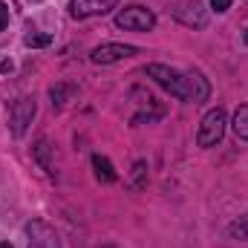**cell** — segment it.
Wrapping results in <instances>:
<instances>
[{
    "instance_id": "obj_1",
    "label": "cell",
    "mask_w": 248,
    "mask_h": 248,
    "mask_svg": "<svg viewBox=\"0 0 248 248\" xmlns=\"http://www.w3.org/2000/svg\"><path fill=\"white\" fill-rule=\"evenodd\" d=\"M144 72H147L159 87H165L170 95H176V98H182V101H190V81H187V75L170 69V66H165V63H147Z\"/></svg>"
},
{
    "instance_id": "obj_2",
    "label": "cell",
    "mask_w": 248,
    "mask_h": 248,
    "mask_svg": "<svg viewBox=\"0 0 248 248\" xmlns=\"http://www.w3.org/2000/svg\"><path fill=\"white\" fill-rule=\"evenodd\" d=\"M225 110L222 107H217V110H208L205 113V119L199 124V136H196V141H199V147H214V144H219L222 141V136H225Z\"/></svg>"
},
{
    "instance_id": "obj_3",
    "label": "cell",
    "mask_w": 248,
    "mask_h": 248,
    "mask_svg": "<svg viewBox=\"0 0 248 248\" xmlns=\"http://www.w3.org/2000/svg\"><path fill=\"white\" fill-rule=\"evenodd\" d=\"M116 26L130 29V32H150L156 26V15L144 6H130V9L116 15Z\"/></svg>"
},
{
    "instance_id": "obj_4",
    "label": "cell",
    "mask_w": 248,
    "mask_h": 248,
    "mask_svg": "<svg viewBox=\"0 0 248 248\" xmlns=\"http://www.w3.org/2000/svg\"><path fill=\"white\" fill-rule=\"evenodd\" d=\"M119 0H69V15L75 20L84 17H95V15H107L110 9H116Z\"/></svg>"
},
{
    "instance_id": "obj_5",
    "label": "cell",
    "mask_w": 248,
    "mask_h": 248,
    "mask_svg": "<svg viewBox=\"0 0 248 248\" xmlns=\"http://www.w3.org/2000/svg\"><path fill=\"white\" fill-rule=\"evenodd\" d=\"M139 55L136 46H127V44H101L93 49V63H116V61H124V58H133Z\"/></svg>"
},
{
    "instance_id": "obj_6",
    "label": "cell",
    "mask_w": 248,
    "mask_h": 248,
    "mask_svg": "<svg viewBox=\"0 0 248 248\" xmlns=\"http://www.w3.org/2000/svg\"><path fill=\"white\" fill-rule=\"evenodd\" d=\"M26 234H29V248H61L58 234H55L46 222H41V219L29 222V225H26Z\"/></svg>"
},
{
    "instance_id": "obj_7",
    "label": "cell",
    "mask_w": 248,
    "mask_h": 248,
    "mask_svg": "<svg viewBox=\"0 0 248 248\" xmlns=\"http://www.w3.org/2000/svg\"><path fill=\"white\" fill-rule=\"evenodd\" d=\"M176 6H182V9H173V15L185 23V26H205V9H202V3L199 0H176Z\"/></svg>"
},
{
    "instance_id": "obj_8",
    "label": "cell",
    "mask_w": 248,
    "mask_h": 248,
    "mask_svg": "<svg viewBox=\"0 0 248 248\" xmlns=\"http://www.w3.org/2000/svg\"><path fill=\"white\" fill-rule=\"evenodd\" d=\"M32 116H35V98H20L12 107V130H15V136L26 133V124H32Z\"/></svg>"
},
{
    "instance_id": "obj_9",
    "label": "cell",
    "mask_w": 248,
    "mask_h": 248,
    "mask_svg": "<svg viewBox=\"0 0 248 248\" xmlns=\"http://www.w3.org/2000/svg\"><path fill=\"white\" fill-rule=\"evenodd\" d=\"M187 81H190V101H193V104L205 101V98H208V93H211L208 81H205L199 72H187Z\"/></svg>"
},
{
    "instance_id": "obj_10",
    "label": "cell",
    "mask_w": 248,
    "mask_h": 248,
    "mask_svg": "<svg viewBox=\"0 0 248 248\" xmlns=\"http://www.w3.org/2000/svg\"><path fill=\"white\" fill-rule=\"evenodd\" d=\"M93 170H95V179L98 182H104V185H110V182H116V170H113V165H110V159H104V156H93Z\"/></svg>"
},
{
    "instance_id": "obj_11",
    "label": "cell",
    "mask_w": 248,
    "mask_h": 248,
    "mask_svg": "<svg viewBox=\"0 0 248 248\" xmlns=\"http://www.w3.org/2000/svg\"><path fill=\"white\" fill-rule=\"evenodd\" d=\"M234 133L240 136V139H246L248 141V104H240L237 107V113H234Z\"/></svg>"
},
{
    "instance_id": "obj_12",
    "label": "cell",
    "mask_w": 248,
    "mask_h": 248,
    "mask_svg": "<svg viewBox=\"0 0 248 248\" xmlns=\"http://www.w3.org/2000/svg\"><path fill=\"white\" fill-rule=\"evenodd\" d=\"M228 237H234V240H248V214L228 225Z\"/></svg>"
},
{
    "instance_id": "obj_13",
    "label": "cell",
    "mask_w": 248,
    "mask_h": 248,
    "mask_svg": "<svg viewBox=\"0 0 248 248\" xmlns=\"http://www.w3.org/2000/svg\"><path fill=\"white\" fill-rule=\"evenodd\" d=\"M72 93H75L72 87H52V104H58V107L66 104V98H69Z\"/></svg>"
},
{
    "instance_id": "obj_14",
    "label": "cell",
    "mask_w": 248,
    "mask_h": 248,
    "mask_svg": "<svg viewBox=\"0 0 248 248\" xmlns=\"http://www.w3.org/2000/svg\"><path fill=\"white\" fill-rule=\"evenodd\" d=\"M35 153H38V162L44 165V170H49V159H46V153H49V141H46V139H41V141H38Z\"/></svg>"
},
{
    "instance_id": "obj_15",
    "label": "cell",
    "mask_w": 248,
    "mask_h": 248,
    "mask_svg": "<svg viewBox=\"0 0 248 248\" xmlns=\"http://www.w3.org/2000/svg\"><path fill=\"white\" fill-rule=\"evenodd\" d=\"M23 44H26V46H49L52 38H49V35H26Z\"/></svg>"
},
{
    "instance_id": "obj_16",
    "label": "cell",
    "mask_w": 248,
    "mask_h": 248,
    "mask_svg": "<svg viewBox=\"0 0 248 248\" xmlns=\"http://www.w3.org/2000/svg\"><path fill=\"white\" fill-rule=\"evenodd\" d=\"M9 26V6L6 3H0V32Z\"/></svg>"
},
{
    "instance_id": "obj_17",
    "label": "cell",
    "mask_w": 248,
    "mask_h": 248,
    "mask_svg": "<svg viewBox=\"0 0 248 248\" xmlns=\"http://www.w3.org/2000/svg\"><path fill=\"white\" fill-rule=\"evenodd\" d=\"M211 6H214L217 12H228V9H231V0H211Z\"/></svg>"
},
{
    "instance_id": "obj_18",
    "label": "cell",
    "mask_w": 248,
    "mask_h": 248,
    "mask_svg": "<svg viewBox=\"0 0 248 248\" xmlns=\"http://www.w3.org/2000/svg\"><path fill=\"white\" fill-rule=\"evenodd\" d=\"M0 248H12V243H0Z\"/></svg>"
},
{
    "instance_id": "obj_19",
    "label": "cell",
    "mask_w": 248,
    "mask_h": 248,
    "mask_svg": "<svg viewBox=\"0 0 248 248\" xmlns=\"http://www.w3.org/2000/svg\"><path fill=\"white\" fill-rule=\"evenodd\" d=\"M243 41H246V44H248V32H246V38H243Z\"/></svg>"
}]
</instances>
